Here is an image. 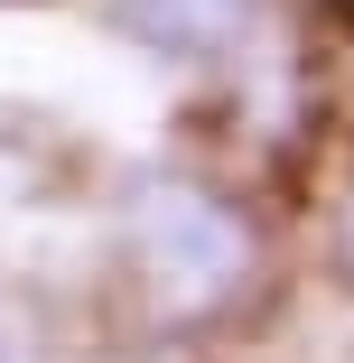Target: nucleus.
Here are the masks:
<instances>
[{
	"label": "nucleus",
	"mask_w": 354,
	"mask_h": 363,
	"mask_svg": "<svg viewBox=\"0 0 354 363\" xmlns=\"http://www.w3.org/2000/svg\"><path fill=\"white\" fill-rule=\"evenodd\" d=\"M121 261L159 326H215L252 298L261 233L252 214L187 168H140L121 186Z\"/></svg>",
	"instance_id": "f257e3e1"
},
{
	"label": "nucleus",
	"mask_w": 354,
	"mask_h": 363,
	"mask_svg": "<svg viewBox=\"0 0 354 363\" xmlns=\"http://www.w3.org/2000/svg\"><path fill=\"white\" fill-rule=\"evenodd\" d=\"M112 28L168 65H233L261 38V0H112Z\"/></svg>",
	"instance_id": "f03ea898"
},
{
	"label": "nucleus",
	"mask_w": 354,
	"mask_h": 363,
	"mask_svg": "<svg viewBox=\"0 0 354 363\" xmlns=\"http://www.w3.org/2000/svg\"><path fill=\"white\" fill-rule=\"evenodd\" d=\"M0 363H47V354H38V326H28L19 298H0Z\"/></svg>",
	"instance_id": "7ed1b4c3"
},
{
	"label": "nucleus",
	"mask_w": 354,
	"mask_h": 363,
	"mask_svg": "<svg viewBox=\"0 0 354 363\" xmlns=\"http://www.w3.org/2000/svg\"><path fill=\"white\" fill-rule=\"evenodd\" d=\"M336 261L354 270V196H345V214H336Z\"/></svg>",
	"instance_id": "20e7f679"
}]
</instances>
